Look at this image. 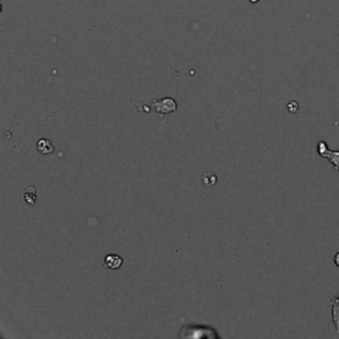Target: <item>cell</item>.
<instances>
[{
	"label": "cell",
	"mask_w": 339,
	"mask_h": 339,
	"mask_svg": "<svg viewBox=\"0 0 339 339\" xmlns=\"http://www.w3.org/2000/svg\"><path fill=\"white\" fill-rule=\"evenodd\" d=\"M317 150L318 154H320V157L329 159L330 163L334 166V170L339 171V151L330 150L329 146H327V143L325 141L318 142Z\"/></svg>",
	"instance_id": "1"
},
{
	"label": "cell",
	"mask_w": 339,
	"mask_h": 339,
	"mask_svg": "<svg viewBox=\"0 0 339 339\" xmlns=\"http://www.w3.org/2000/svg\"><path fill=\"white\" fill-rule=\"evenodd\" d=\"M151 106L162 115L167 114V113L175 112L176 110V102L173 98H163L160 99V101H155Z\"/></svg>",
	"instance_id": "2"
},
{
	"label": "cell",
	"mask_w": 339,
	"mask_h": 339,
	"mask_svg": "<svg viewBox=\"0 0 339 339\" xmlns=\"http://www.w3.org/2000/svg\"><path fill=\"white\" fill-rule=\"evenodd\" d=\"M122 263H123V260L118 255H109L105 259V266L109 269H119Z\"/></svg>",
	"instance_id": "3"
},
{
	"label": "cell",
	"mask_w": 339,
	"mask_h": 339,
	"mask_svg": "<svg viewBox=\"0 0 339 339\" xmlns=\"http://www.w3.org/2000/svg\"><path fill=\"white\" fill-rule=\"evenodd\" d=\"M53 144H52L51 141H48V139H40V141L37 142V151L40 154H43V155H47V154H51L53 153Z\"/></svg>",
	"instance_id": "4"
},
{
	"label": "cell",
	"mask_w": 339,
	"mask_h": 339,
	"mask_svg": "<svg viewBox=\"0 0 339 339\" xmlns=\"http://www.w3.org/2000/svg\"><path fill=\"white\" fill-rule=\"evenodd\" d=\"M330 301L333 304V322L334 326L336 329V333L339 334V300L338 297H331L330 295Z\"/></svg>",
	"instance_id": "5"
},
{
	"label": "cell",
	"mask_w": 339,
	"mask_h": 339,
	"mask_svg": "<svg viewBox=\"0 0 339 339\" xmlns=\"http://www.w3.org/2000/svg\"><path fill=\"white\" fill-rule=\"evenodd\" d=\"M24 200H26L27 204L33 205L36 203V199H37V194H36L35 187H28V188L24 191V195H23Z\"/></svg>",
	"instance_id": "6"
},
{
	"label": "cell",
	"mask_w": 339,
	"mask_h": 339,
	"mask_svg": "<svg viewBox=\"0 0 339 339\" xmlns=\"http://www.w3.org/2000/svg\"><path fill=\"white\" fill-rule=\"evenodd\" d=\"M216 180H218L216 175H214V174L211 173H205L204 175L202 176V182L203 184H205V186H214L215 183H216Z\"/></svg>",
	"instance_id": "7"
},
{
	"label": "cell",
	"mask_w": 339,
	"mask_h": 339,
	"mask_svg": "<svg viewBox=\"0 0 339 339\" xmlns=\"http://www.w3.org/2000/svg\"><path fill=\"white\" fill-rule=\"evenodd\" d=\"M298 109H300V108H298V103L295 102V101H291V102H289V105H288V110H289V112H290V113H297Z\"/></svg>",
	"instance_id": "8"
},
{
	"label": "cell",
	"mask_w": 339,
	"mask_h": 339,
	"mask_svg": "<svg viewBox=\"0 0 339 339\" xmlns=\"http://www.w3.org/2000/svg\"><path fill=\"white\" fill-rule=\"evenodd\" d=\"M334 263H335V265L339 268V252L336 253L335 257H334Z\"/></svg>",
	"instance_id": "9"
},
{
	"label": "cell",
	"mask_w": 339,
	"mask_h": 339,
	"mask_svg": "<svg viewBox=\"0 0 339 339\" xmlns=\"http://www.w3.org/2000/svg\"><path fill=\"white\" fill-rule=\"evenodd\" d=\"M249 2H250V3H259L260 0H249Z\"/></svg>",
	"instance_id": "10"
},
{
	"label": "cell",
	"mask_w": 339,
	"mask_h": 339,
	"mask_svg": "<svg viewBox=\"0 0 339 339\" xmlns=\"http://www.w3.org/2000/svg\"><path fill=\"white\" fill-rule=\"evenodd\" d=\"M338 300H339V297H338Z\"/></svg>",
	"instance_id": "11"
}]
</instances>
